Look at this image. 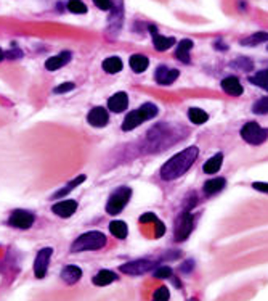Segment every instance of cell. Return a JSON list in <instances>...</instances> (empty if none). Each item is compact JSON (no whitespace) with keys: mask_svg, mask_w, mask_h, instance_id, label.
I'll use <instances>...</instances> for the list:
<instances>
[{"mask_svg":"<svg viewBox=\"0 0 268 301\" xmlns=\"http://www.w3.org/2000/svg\"><path fill=\"white\" fill-rule=\"evenodd\" d=\"M198 155H199L198 147H188V148H185L183 152L173 155L169 161L161 168V179L162 180L178 179L194 165Z\"/></svg>","mask_w":268,"mask_h":301,"instance_id":"6da1fadb","label":"cell"},{"mask_svg":"<svg viewBox=\"0 0 268 301\" xmlns=\"http://www.w3.org/2000/svg\"><path fill=\"white\" fill-rule=\"evenodd\" d=\"M108 238L106 235L100 232V230H90L79 235L73 245H71V253H82V252H97L103 247H106Z\"/></svg>","mask_w":268,"mask_h":301,"instance_id":"7a4b0ae2","label":"cell"},{"mask_svg":"<svg viewBox=\"0 0 268 301\" xmlns=\"http://www.w3.org/2000/svg\"><path fill=\"white\" fill-rule=\"evenodd\" d=\"M154 116H158V106L154 103H143L140 108L130 112L126 119L122 123V130H133L137 129L141 123L148 121V119H153Z\"/></svg>","mask_w":268,"mask_h":301,"instance_id":"3957f363","label":"cell"},{"mask_svg":"<svg viewBox=\"0 0 268 301\" xmlns=\"http://www.w3.org/2000/svg\"><path fill=\"white\" fill-rule=\"evenodd\" d=\"M132 197V188L130 187H119L112 192L106 202V213L111 216L119 214L124 208L127 206L129 200Z\"/></svg>","mask_w":268,"mask_h":301,"instance_id":"277c9868","label":"cell"},{"mask_svg":"<svg viewBox=\"0 0 268 301\" xmlns=\"http://www.w3.org/2000/svg\"><path fill=\"white\" fill-rule=\"evenodd\" d=\"M241 137L251 145H260L268 139V129H263L257 123L251 121L241 129Z\"/></svg>","mask_w":268,"mask_h":301,"instance_id":"5b68a950","label":"cell"},{"mask_svg":"<svg viewBox=\"0 0 268 301\" xmlns=\"http://www.w3.org/2000/svg\"><path fill=\"white\" fill-rule=\"evenodd\" d=\"M193 224H194V217L191 213H185L180 214L175 221V229H173V235L177 242H183L190 237V234L193 232Z\"/></svg>","mask_w":268,"mask_h":301,"instance_id":"8992f818","label":"cell"},{"mask_svg":"<svg viewBox=\"0 0 268 301\" xmlns=\"http://www.w3.org/2000/svg\"><path fill=\"white\" fill-rule=\"evenodd\" d=\"M34 221H36V217L31 211H26V209H15V211L10 213L8 224L12 227H16V229L27 230L33 227Z\"/></svg>","mask_w":268,"mask_h":301,"instance_id":"52a82bcc","label":"cell"},{"mask_svg":"<svg viewBox=\"0 0 268 301\" xmlns=\"http://www.w3.org/2000/svg\"><path fill=\"white\" fill-rule=\"evenodd\" d=\"M51 255H53V248H50V247H45L42 250H39V253L36 255V259H34V276L37 279H44L47 276L48 263L51 259Z\"/></svg>","mask_w":268,"mask_h":301,"instance_id":"ba28073f","label":"cell"},{"mask_svg":"<svg viewBox=\"0 0 268 301\" xmlns=\"http://www.w3.org/2000/svg\"><path fill=\"white\" fill-rule=\"evenodd\" d=\"M154 266L156 264L150 259H135V261H130V263L122 264L119 267V270L124 274H129V276H141V274H146L148 270H151Z\"/></svg>","mask_w":268,"mask_h":301,"instance_id":"9c48e42d","label":"cell"},{"mask_svg":"<svg viewBox=\"0 0 268 301\" xmlns=\"http://www.w3.org/2000/svg\"><path fill=\"white\" fill-rule=\"evenodd\" d=\"M87 123L94 127H105L109 123V113L106 108L95 106L92 108L87 115Z\"/></svg>","mask_w":268,"mask_h":301,"instance_id":"30bf717a","label":"cell"},{"mask_svg":"<svg viewBox=\"0 0 268 301\" xmlns=\"http://www.w3.org/2000/svg\"><path fill=\"white\" fill-rule=\"evenodd\" d=\"M180 76V71L178 69H173V68H167V66H159L156 69V74H154V77H156V83L161 84V86H170L172 83L177 81V77Z\"/></svg>","mask_w":268,"mask_h":301,"instance_id":"8fae6325","label":"cell"},{"mask_svg":"<svg viewBox=\"0 0 268 301\" xmlns=\"http://www.w3.org/2000/svg\"><path fill=\"white\" fill-rule=\"evenodd\" d=\"M76 209H77L76 200H61V202L51 206V211L58 217H71L76 213Z\"/></svg>","mask_w":268,"mask_h":301,"instance_id":"7c38bea8","label":"cell"},{"mask_svg":"<svg viewBox=\"0 0 268 301\" xmlns=\"http://www.w3.org/2000/svg\"><path fill=\"white\" fill-rule=\"evenodd\" d=\"M129 106V95L126 92H116L108 100V110L112 113H122Z\"/></svg>","mask_w":268,"mask_h":301,"instance_id":"4fadbf2b","label":"cell"},{"mask_svg":"<svg viewBox=\"0 0 268 301\" xmlns=\"http://www.w3.org/2000/svg\"><path fill=\"white\" fill-rule=\"evenodd\" d=\"M59 277H61V280H63L65 284L74 285L82 279V269L79 266H76V264H68V266H65L63 269H61Z\"/></svg>","mask_w":268,"mask_h":301,"instance_id":"5bb4252c","label":"cell"},{"mask_svg":"<svg viewBox=\"0 0 268 301\" xmlns=\"http://www.w3.org/2000/svg\"><path fill=\"white\" fill-rule=\"evenodd\" d=\"M71 58H73V53L66 50V52H61L55 57H50L45 62V68L48 69V71H56V69L68 65L71 62Z\"/></svg>","mask_w":268,"mask_h":301,"instance_id":"9a60e30c","label":"cell"},{"mask_svg":"<svg viewBox=\"0 0 268 301\" xmlns=\"http://www.w3.org/2000/svg\"><path fill=\"white\" fill-rule=\"evenodd\" d=\"M150 29H151V34H153L154 48H156L158 52H166V50H169L175 44V39L173 37H166V36L158 34V29L153 28V26Z\"/></svg>","mask_w":268,"mask_h":301,"instance_id":"2e32d148","label":"cell"},{"mask_svg":"<svg viewBox=\"0 0 268 301\" xmlns=\"http://www.w3.org/2000/svg\"><path fill=\"white\" fill-rule=\"evenodd\" d=\"M222 89L228 95H231V97H240L243 94V86L240 83V79L234 77V76L225 77L223 81H222Z\"/></svg>","mask_w":268,"mask_h":301,"instance_id":"e0dca14e","label":"cell"},{"mask_svg":"<svg viewBox=\"0 0 268 301\" xmlns=\"http://www.w3.org/2000/svg\"><path fill=\"white\" fill-rule=\"evenodd\" d=\"M114 280H117L116 272H112V270H109V269H101L94 276V280H92V282H94V285H97V287H106V285L114 282Z\"/></svg>","mask_w":268,"mask_h":301,"instance_id":"ac0fdd59","label":"cell"},{"mask_svg":"<svg viewBox=\"0 0 268 301\" xmlns=\"http://www.w3.org/2000/svg\"><path fill=\"white\" fill-rule=\"evenodd\" d=\"M130 68H132V71L133 73H143V71H146V68L150 65V60L148 57L145 55H141V53H135V55H132L130 57Z\"/></svg>","mask_w":268,"mask_h":301,"instance_id":"d6986e66","label":"cell"},{"mask_svg":"<svg viewBox=\"0 0 268 301\" xmlns=\"http://www.w3.org/2000/svg\"><path fill=\"white\" fill-rule=\"evenodd\" d=\"M193 41H190V39H183V41H180L178 47H177V52H175V57H177L178 60H182L183 63H190V50L193 48Z\"/></svg>","mask_w":268,"mask_h":301,"instance_id":"ffe728a7","label":"cell"},{"mask_svg":"<svg viewBox=\"0 0 268 301\" xmlns=\"http://www.w3.org/2000/svg\"><path fill=\"white\" fill-rule=\"evenodd\" d=\"M226 185V180L223 177H215L211 179L207 182L204 184V194L205 195H214V194H219L220 190H223Z\"/></svg>","mask_w":268,"mask_h":301,"instance_id":"44dd1931","label":"cell"},{"mask_svg":"<svg viewBox=\"0 0 268 301\" xmlns=\"http://www.w3.org/2000/svg\"><path fill=\"white\" fill-rule=\"evenodd\" d=\"M222 163H223V155L222 153H217V155H214L212 158H209L207 161H205V165H204L202 169H204L205 174H215V173L220 171Z\"/></svg>","mask_w":268,"mask_h":301,"instance_id":"7402d4cb","label":"cell"},{"mask_svg":"<svg viewBox=\"0 0 268 301\" xmlns=\"http://www.w3.org/2000/svg\"><path fill=\"white\" fill-rule=\"evenodd\" d=\"M122 60L119 57H109L106 58L105 62H103V69L108 73V74H116L122 71Z\"/></svg>","mask_w":268,"mask_h":301,"instance_id":"603a6c76","label":"cell"},{"mask_svg":"<svg viewBox=\"0 0 268 301\" xmlns=\"http://www.w3.org/2000/svg\"><path fill=\"white\" fill-rule=\"evenodd\" d=\"M109 232L114 235L116 238L124 240L129 234V227H127L126 223H124V221H112V223L109 224Z\"/></svg>","mask_w":268,"mask_h":301,"instance_id":"cb8c5ba5","label":"cell"},{"mask_svg":"<svg viewBox=\"0 0 268 301\" xmlns=\"http://www.w3.org/2000/svg\"><path fill=\"white\" fill-rule=\"evenodd\" d=\"M188 118H190V121L193 124H204L205 121L209 119V115L204 112V110L201 108H190L188 110Z\"/></svg>","mask_w":268,"mask_h":301,"instance_id":"d4e9b609","label":"cell"},{"mask_svg":"<svg viewBox=\"0 0 268 301\" xmlns=\"http://www.w3.org/2000/svg\"><path fill=\"white\" fill-rule=\"evenodd\" d=\"M249 81L255 86H259L262 89H265L268 92V69H263V71L255 73L254 76L249 77Z\"/></svg>","mask_w":268,"mask_h":301,"instance_id":"484cf974","label":"cell"},{"mask_svg":"<svg viewBox=\"0 0 268 301\" xmlns=\"http://www.w3.org/2000/svg\"><path fill=\"white\" fill-rule=\"evenodd\" d=\"M85 179H87V177H85L84 174L79 176V177H76V179H73L63 190H59V192H56V194L53 195V198H59V197H63V195H66V194H69V192H73V190H74L77 185H80L82 182H85Z\"/></svg>","mask_w":268,"mask_h":301,"instance_id":"4316f807","label":"cell"},{"mask_svg":"<svg viewBox=\"0 0 268 301\" xmlns=\"http://www.w3.org/2000/svg\"><path fill=\"white\" fill-rule=\"evenodd\" d=\"M68 10L74 15H85L87 5L82 0H68Z\"/></svg>","mask_w":268,"mask_h":301,"instance_id":"83f0119b","label":"cell"},{"mask_svg":"<svg viewBox=\"0 0 268 301\" xmlns=\"http://www.w3.org/2000/svg\"><path fill=\"white\" fill-rule=\"evenodd\" d=\"M252 112L257 115H266L268 113V97H263L257 103H254Z\"/></svg>","mask_w":268,"mask_h":301,"instance_id":"f1b7e54d","label":"cell"},{"mask_svg":"<svg viewBox=\"0 0 268 301\" xmlns=\"http://www.w3.org/2000/svg\"><path fill=\"white\" fill-rule=\"evenodd\" d=\"M170 299V292L167 287H159L153 295V301H169Z\"/></svg>","mask_w":268,"mask_h":301,"instance_id":"f546056e","label":"cell"},{"mask_svg":"<svg viewBox=\"0 0 268 301\" xmlns=\"http://www.w3.org/2000/svg\"><path fill=\"white\" fill-rule=\"evenodd\" d=\"M263 41H268V34L266 33H259V34H254L251 37H247L246 41H243V44L254 45V44H259V42H263Z\"/></svg>","mask_w":268,"mask_h":301,"instance_id":"4dcf8cb0","label":"cell"},{"mask_svg":"<svg viewBox=\"0 0 268 301\" xmlns=\"http://www.w3.org/2000/svg\"><path fill=\"white\" fill-rule=\"evenodd\" d=\"M154 277H156V279H169V277H172V267L159 266L158 269H154Z\"/></svg>","mask_w":268,"mask_h":301,"instance_id":"1f68e13d","label":"cell"},{"mask_svg":"<svg viewBox=\"0 0 268 301\" xmlns=\"http://www.w3.org/2000/svg\"><path fill=\"white\" fill-rule=\"evenodd\" d=\"M74 89H76L74 83H63V84H59L58 87H55L53 92L55 94H66V92H71V90H74Z\"/></svg>","mask_w":268,"mask_h":301,"instance_id":"d6a6232c","label":"cell"},{"mask_svg":"<svg viewBox=\"0 0 268 301\" xmlns=\"http://www.w3.org/2000/svg\"><path fill=\"white\" fill-rule=\"evenodd\" d=\"M158 221V217H156V214L154 213H145L141 217H140V223L141 224H148V223H156Z\"/></svg>","mask_w":268,"mask_h":301,"instance_id":"836d02e7","label":"cell"},{"mask_svg":"<svg viewBox=\"0 0 268 301\" xmlns=\"http://www.w3.org/2000/svg\"><path fill=\"white\" fill-rule=\"evenodd\" d=\"M94 4L100 10H105V12H108V10L111 8V0H94Z\"/></svg>","mask_w":268,"mask_h":301,"instance_id":"e575fe53","label":"cell"},{"mask_svg":"<svg viewBox=\"0 0 268 301\" xmlns=\"http://www.w3.org/2000/svg\"><path fill=\"white\" fill-rule=\"evenodd\" d=\"M252 187H254L255 190H259V192L268 194V184H266V182H254Z\"/></svg>","mask_w":268,"mask_h":301,"instance_id":"d590c367","label":"cell"},{"mask_svg":"<svg viewBox=\"0 0 268 301\" xmlns=\"http://www.w3.org/2000/svg\"><path fill=\"white\" fill-rule=\"evenodd\" d=\"M21 55H23V53L19 52V50H10V52H7V53H5V57H7V58H12V60H13V58H19Z\"/></svg>","mask_w":268,"mask_h":301,"instance_id":"8d00e7d4","label":"cell"},{"mask_svg":"<svg viewBox=\"0 0 268 301\" xmlns=\"http://www.w3.org/2000/svg\"><path fill=\"white\" fill-rule=\"evenodd\" d=\"M5 58V52H4V50L2 48H0V62H2V60Z\"/></svg>","mask_w":268,"mask_h":301,"instance_id":"74e56055","label":"cell"}]
</instances>
